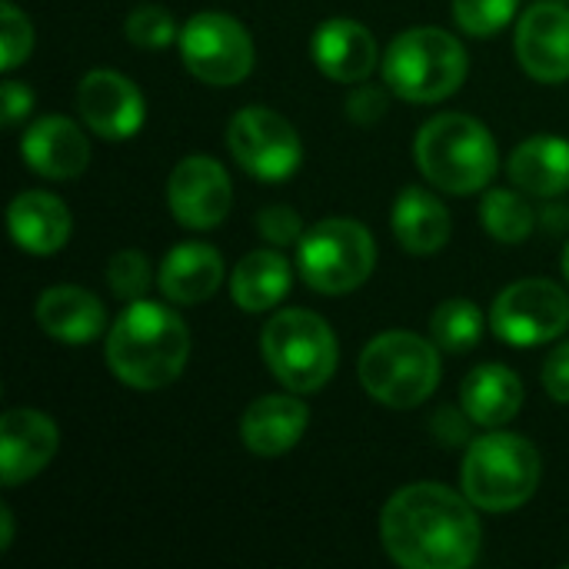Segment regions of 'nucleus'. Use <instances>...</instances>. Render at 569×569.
I'll use <instances>...</instances> for the list:
<instances>
[{
  "label": "nucleus",
  "instance_id": "obj_37",
  "mask_svg": "<svg viewBox=\"0 0 569 569\" xmlns=\"http://www.w3.org/2000/svg\"><path fill=\"white\" fill-rule=\"evenodd\" d=\"M0 527H3V533H0V550H10V543H13V513L3 507L0 510Z\"/></svg>",
  "mask_w": 569,
  "mask_h": 569
},
{
  "label": "nucleus",
  "instance_id": "obj_27",
  "mask_svg": "<svg viewBox=\"0 0 569 569\" xmlns=\"http://www.w3.org/2000/svg\"><path fill=\"white\" fill-rule=\"evenodd\" d=\"M483 330V313L467 297L443 300L430 320V337L443 353H470L473 347H480Z\"/></svg>",
  "mask_w": 569,
  "mask_h": 569
},
{
  "label": "nucleus",
  "instance_id": "obj_32",
  "mask_svg": "<svg viewBox=\"0 0 569 569\" xmlns=\"http://www.w3.org/2000/svg\"><path fill=\"white\" fill-rule=\"evenodd\" d=\"M257 233L267 243H273V247H293L303 237V220H300L297 210L280 207V203L277 207H263L257 213Z\"/></svg>",
  "mask_w": 569,
  "mask_h": 569
},
{
  "label": "nucleus",
  "instance_id": "obj_10",
  "mask_svg": "<svg viewBox=\"0 0 569 569\" xmlns=\"http://www.w3.org/2000/svg\"><path fill=\"white\" fill-rule=\"evenodd\" d=\"M490 327L510 347L553 343L569 330V293L553 280H517L497 293Z\"/></svg>",
  "mask_w": 569,
  "mask_h": 569
},
{
  "label": "nucleus",
  "instance_id": "obj_17",
  "mask_svg": "<svg viewBox=\"0 0 569 569\" xmlns=\"http://www.w3.org/2000/svg\"><path fill=\"white\" fill-rule=\"evenodd\" d=\"M310 53H313V63L337 83H363L380 67L373 33L363 23L347 20V17L323 20L313 30Z\"/></svg>",
  "mask_w": 569,
  "mask_h": 569
},
{
  "label": "nucleus",
  "instance_id": "obj_21",
  "mask_svg": "<svg viewBox=\"0 0 569 569\" xmlns=\"http://www.w3.org/2000/svg\"><path fill=\"white\" fill-rule=\"evenodd\" d=\"M393 237L397 243L413 253V257H433L447 247L453 223H450V210L443 207L440 197H433L427 187H407L400 190L393 213Z\"/></svg>",
  "mask_w": 569,
  "mask_h": 569
},
{
  "label": "nucleus",
  "instance_id": "obj_11",
  "mask_svg": "<svg viewBox=\"0 0 569 569\" xmlns=\"http://www.w3.org/2000/svg\"><path fill=\"white\" fill-rule=\"evenodd\" d=\"M227 147L233 160L263 183L290 180L300 170L303 143L297 127L270 107H243L227 127Z\"/></svg>",
  "mask_w": 569,
  "mask_h": 569
},
{
  "label": "nucleus",
  "instance_id": "obj_23",
  "mask_svg": "<svg viewBox=\"0 0 569 569\" xmlns=\"http://www.w3.org/2000/svg\"><path fill=\"white\" fill-rule=\"evenodd\" d=\"M37 323L60 343H90L103 333L107 310L83 287H50L37 300Z\"/></svg>",
  "mask_w": 569,
  "mask_h": 569
},
{
  "label": "nucleus",
  "instance_id": "obj_9",
  "mask_svg": "<svg viewBox=\"0 0 569 569\" xmlns=\"http://www.w3.org/2000/svg\"><path fill=\"white\" fill-rule=\"evenodd\" d=\"M183 67L213 87H233L253 70V40L247 27L227 13H193L177 37Z\"/></svg>",
  "mask_w": 569,
  "mask_h": 569
},
{
  "label": "nucleus",
  "instance_id": "obj_4",
  "mask_svg": "<svg viewBox=\"0 0 569 569\" xmlns=\"http://www.w3.org/2000/svg\"><path fill=\"white\" fill-rule=\"evenodd\" d=\"M463 43L440 27H410L383 53V83L410 103H440L467 80Z\"/></svg>",
  "mask_w": 569,
  "mask_h": 569
},
{
  "label": "nucleus",
  "instance_id": "obj_1",
  "mask_svg": "<svg viewBox=\"0 0 569 569\" xmlns=\"http://www.w3.org/2000/svg\"><path fill=\"white\" fill-rule=\"evenodd\" d=\"M380 537L403 569H467L480 557L483 530L467 493L443 483H410L380 513Z\"/></svg>",
  "mask_w": 569,
  "mask_h": 569
},
{
  "label": "nucleus",
  "instance_id": "obj_31",
  "mask_svg": "<svg viewBox=\"0 0 569 569\" xmlns=\"http://www.w3.org/2000/svg\"><path fill=\"white\" fill-rule=\"evenodd\" d=\"M0 47H3V63H0L3 70H17L33 50V23L13 0L0 3Z\"/></svg>",
  "mask_w": 569,
  "mask_h": 569
},
{
  "label": "nucleus",
  "instance_id": "obj_24",
  "mask_svg": "<svg viewBox=\"0 0 569 569\" xmlns=\"http://www.w3.org/2000/svg\"><path fill=\"white\" fill-rule=\"evenodd\" d=\"M507 173L513 187H520L527 197H560L569 190V140L567 137H530L523 140L507 163Z\"/></svg>",
  "mask_w": 569,
  "mask_h": 569
},
{
  "label": "nucleus",
  "instance_id": "obj_2",
  "mask_svg": "<svg viewBox=\"0 0 569 569\" xmlns=\"http://www.w3.org/2000/svg\"><path fill=\"white\" fill-rule=\"evenodd\" d=\"M190 360V330L163 303L133 300L107 333V367L130 390L170 387Z\"/></svg>",
  "mask_w": 569,
  "mask_h": 569
},
{
  "label": "nucleus",
  "instance_id": "obj_35",
  "mask_svg": "<svg viewBox=\"0 0 569 569\" xmlns=\"http://www.w3.org/2000/svg\"><path fill=\"white\" fill-rule=\"evenodd\" d=\"M540 380H543V390L550 393V400L569 403V340L547 353Z\"/></svg>",
  "mask_w": 569,
  "mask_h": 569
},
{
  "label": "nucleus",
  "instance_id": "obj_40",
  "mask_svg": "<svg viewBox=\"0 0 569 569\" xmlns=\"http://www.w3.org/2000/svg\"><path fill=\"white\" fill-rule=\"evenodd\" d=\"M563 3H567V0H563Z\"/></svg>",
  "mask_w": 569,
  "mask_h": 569
},
{
  "label": "nucleus",
  "instance_id": "obj_18",
  "mask_svg": "<svg viewBox=\"0 0 569 569\" xmlns=\"http://www.w3.org/2000/svg\"><path fill=\"white\" fill-rule=\"evenodd\" d=\"M307 427H310V410L303 400L287 393H270L247 407L240 420V440L257 457H283L303 440Z\"/></svg>",
  "mask_w": 569,
  "mask_h": 569
},
{
  "label": "nucleus",
  "instance_id": "obj_28",
  "mask_svg": "<svg viewBox=\"0 0 569 569\" xmlns=\"http://www.w3.org/2000/svg\"><path fill=\"white\" fill-rule=\"evenodd\" d=\"M523 0H453V20L477 40L497 37L520 10Z\"/></svg>",
  "mask_w": 569,
  "mask_h": 569
},
{
  "label": "nucleus",
  "instance_id": "obj_29",
  "mask_svg": "<svg viewBox=\"0 0 569 569\" xmlns=\"http://www.w3.org/2000/svg\"><path fill=\"white\" fill-rule=\"evenodd\" d=\"M123 33H127L130 43H137L143 50H163L180 37L173 13L167 7H157V3H143V7L130 10V17L123 23Z\"/></svg>",
  "mask_w": 569,
  "mask_h": 569
},
{
  "label": "nucleus",
  "instance_id": "obj_12",
  "mask_svg": "<svg viewBox=\"0 0 569 569\" xmlns=\"http://www.w3.org/2000/svg\"><path fill=\"white\" fill-rule=\"evenodd\" d=\"M167 203L180 227L213 230L233 207V183L213 157H183L167 180Z\"/></svg>",
  "mask_w": 569,
  "mask_h": 569
},
{
  "label": "nucleus",
  "instance_id": "obj_6",
  "mask_svg": "<svg viewBox=\"0 0 569 569\" xmlns=\"http://www.w3.org/2000/svg\"><path fill=\"white\" fill-rule=\"evenodd\" d=\"M460 483L477 510H517L540 487V453L520 433L490 430L467 447Z\"/></svg>",
  "mask_w": 569,
  "mask_h": 569
},
{
  "label": "nucleus",
  "instance_id": "obj_22",
  "mask_svg": "<svg viewBox=\"0 0 569 569\" xmlns=\"http://www.w3.org/2000/svg\"><path fill=\"white\" fill-rule=\"evenodd\" d=\"M523 380L503 363H480L460 383V407L470 413L477 427L500 430L523 407Z\"/></svg>",
  "mask_w": 569,
  "mask_h": 569
},
{
  "label": "nucleus",
  "instance_id": "obj_36",
  "mask_svg": "<svg viewBox=\"0 0 569 569\" xmlns=\"http://www.w3.org/2000/svg\"><path fill=\"white\" fill-rule=\"evenodd\" d=\"M0 100H3V123L7 127H17L27 120V113L33 110V93L27 83H17V80H7L0 87Z\"/></svg>",
  "mask_w": 569,
  "mask_h": 569
},
{
  "label": "nucleus",
  "instance_id": "obj_30",
  "mask_svg": "<svg viewBox=\"0 0 569 569\" xmlns=\"http://www.w3.org/2000/svg\"><path fill=\"white\" fill-rule=\"evenodd\" d=\"M107 283H110L113 297L123 303L143 300L153 283L150 260L140 250H117L107 263Z\"/></svg>",
  "mask_w": 569,
  "mask_h": 569
},
{
  "label": "nucleus",
  "instance_id": "obj_5",
  "mask_svg": "<svg viewBox=\"0 0 569 569\" xmlns=\"http://www.w3.org/2000/svg\"><path fill=\"white\" fill-rule=\"evenodd\" d=\"M440 347L410 330H387L373 337L357 363L363 390L390 410H413L427 403L440 383Z\"/></svg>",
  "mask_w": 569,
  "mask_h": 569
},
{
  "label": "nucleus",
  "instance_id": "obj_39",
  "mask_svg": "<svg viewBox=\"0 0 569 569\" xmlns=\"http://www.w3.org/2000/svg\"><path fill=\"white\" fill-rule=\"evenodd\" d=\"M563 277H567V283H569V243H567V250H563Z\"/></svg>",
  "mask_w": 569,
  "mask_h": 569
},
{
  "label": "nucleus",
  "instance_id": "obj_20",
  "mask_svg": "<svg viewBox=\"0 0 569 569\" xmlns=\"http://www.w3.org/2000/svg\"><path fill=\"white\" fill-rule=\"evenodd\" d=\"M157 283H160V293L170 303L197 307V303L210 300L220 290V283H223V260L207 243H177L163 257Z\"/></svg>",
  "mask_w": 569,
  "mask_h": 569
},
{
  "label": "nucleus",
  "instance_id": "obj_3",
  "mask_svg": "<svg viewBox=\"0 0 569 569\" xmlns=\"http://www.w3.org/2000/svg\"><path fill=\"white\" fill-rule=\"evenodd\" d=\"M413 157L430 187L453 197L480 193L500 167L493 133L470 113H437L417 130Z\"/></svg>",
  "mask_w": 569,
  "mask_h": 569
},
{
  "label": "nucleus",
  "instance_id": "obj_19",
  "mask_svg": "<svg viewBox=\"0 0 569 569\" xmlns=\"http://www.w3.org/2000/svg\"><path fill=\"white\" fill-rule=\"evenodd\" d=\"M7 227L20 250L33 257H53L70 240L73 220H70V210L53 193L27 190L13 197L7 210Z\"/></svg>",
  "mask_w": 569,
  "mask_h": 569
},
{
  "label": "nucleus",
  "instance_id": "obj_8",
  "mask_svg": "<svg viewBox=\"0 0 569 569\" xmlns=\"http://www.w3.org/2000/svg\"><path fill=\"white\" fill-rule=\"evenodd\" d=\"M377 267L373 233L350 217H330L310 227L297 243V273L317 293L340 297L370 280Z\"/></svg>",
  "mask_w": 569,
  "mask_h": 569
},
{
  "label": "nucleus",
  "instance_id": "obj_14",
  "mask_svg": "<svg viewBox=\"0 0 569 569\" xmlns=\"http://www.w3.org/2000/svg\"><path fill=\"white\" fill-rule=\"evenodd\" d=\"M517 60L540 83L569 80V7L540 0L517 23Z\"/></svg>",
  "mask_w": 569,
  "mask_h": 569
},
{
  "label": "nucleus",
  "instance_id": "obj_38",
  "mask_svg": "<svg viewBox=\"0 0 569 569\" xmlns=\"http://www.w3.org/2000/svg\"><path fill=\"white\" fill-rule=\"evenodd\" d=\"M543 220H547L550 230H569V210H560V213L557 210H547Z\"/></svg>",
  "mask_w": 569,
  "mask_h": 569
},
{
  "label": "nucleus",
  "instance_id": "obj_16",
  "mask_svg": "<svg viewBox=\"0 0 569 569\" xmlns=\"http://www.w3.org/2000/svg\"><path fill=\"white\" fill-rule=\"evenodd\" d=\"M23 163L47 180H73L90 163V143L70 117H37L20 140Z\"/></svg>",
  "mask_w": 569,
  "mask_h": 569
},
{
  "label": "nucleus",
  "instance_id": "obj_33",
  "mask_svg": "<svg viewBox=\"0 0 569 569\" xmlns=\"http://www.w3.org/2000/svg\"><path fill=\"white\" fill-rule=\"evenodd\" d=\"M390 87H377V83H357L347 97V117L360 127H373L387 117L390 110Z\"/></svg>",
  "mask_w": 569,
  "mask_h": 569
},
{
  "label": "nucleus",
  "instance_id": "obj_15",
  "mask_svg": "<svg viewBox=\"0 0 569 569\" xmlns=\"http://www.w3.org/2000/svg\"><path fill=\"white\" fill-rule=\"evenodd\" d=\"M60 433L50 417L30 407L7 410L0 417V480L7 490L33 480L57 453Z\"/></svg>",
  "mask_w": 569,
  "mask_h": 569
},
{
  "label": "nucleus",
  "instance_id": "obj_26",
  "mask_svg": "<svg viewBox=\"0 0 569 569\" xmlns=\"http://www.w3.org/2000/svg\"><path fill=\"white\" fill-rule=\"evenodd\" d=\"M480 220L487 233L500 243H523L537 230V213L527 193L517 190H490L480 200Z\"/></svg>",
  "mask_w": 569,
  "mask_h": 569
},
{
  "label": "nucleus",
  "instance_id": "obj_25",
  "mask_svg": "<svg viewBox=\"0 0 569 569\" xmlns=\"http://www.w3.org/2000/svg\"><path fill=\"white\" fill-rule=\"evenodd\" d=\"M293 283V267L277 250L247 253L230 273V297L247 313H267L287 300Z\"/></svg>",
  "mask_w": 569,
  "mask_h": 569
},
{
  "label": "nucleus",
  "instance_id": "obj_34",
  "mask_svg": "<svg viewBox=\"0 0 569 569\" xmlns=\"http://www.w3.org/2000/svg\"><path fill=\"white\" fill-rule=\"evenodd\" d=\"M470 427H477L473 420H470V413L460 407V410H453V407H440L437 413H433V420H430V430H433V437L443 443V447H470L473 440H470Z\"/></svg>",
  "mask_w": 569,
  "mask_h": 569
},
{
  "label": "nucleus",
  "instance_id": "obj_7",
  "mask_svg": "<svg viewBox=\"0 0 569 569\" xmlns=\"http://www.w3.org/2000/svg\"><path fill=\"white\" fill-rule=\"evenodd\" d=\"M260 353L270 373L290 393L323 390L333 380L340 360V347L330 323L310 310L273 313L260 333Z\"/></svg>",
  "mask_w": 569,
  "mask_h": 569
},
{
  "label": "nucleus",
  "instance_id": "obj_13",
  "mask_svg": "<svg viewBox=\"0 0 569 569\" xmlns=\"http://www.w3.org/2000/svg\"><path fill=\"white\" fill-rule=\"evenodd\" d=\"M77 113L100 140L120 143L143 127L147 103L140 87L123 73L90 70L77 87Z\"/></svg>",
  "mask_w": 569,
  "mask_h": 569
}]
</instances>
